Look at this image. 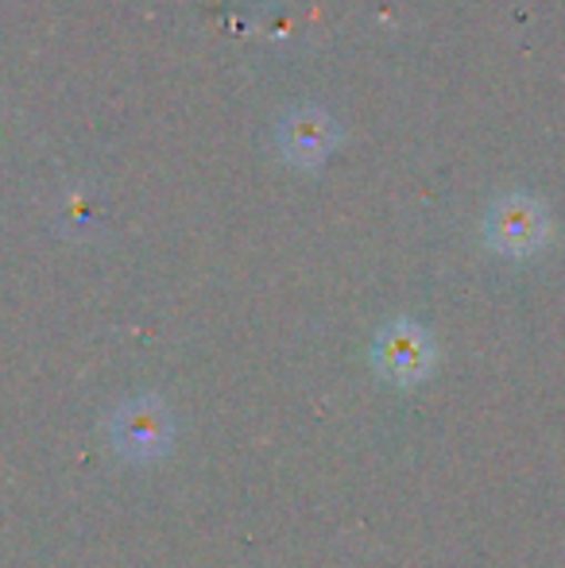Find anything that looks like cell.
Wrapping results in <instances>:
<instances>
[{
    "instance_id": "1",
    "label": "cell",
    "mask_w": 565,
    "mask_h": 568,
    "mask_svg": "<svg viewBox=\"0 0 565 568\" xmlns=\"http://www.w3.org/2000/svg\"><path fill=\"white\" fill-rule=\"evenodd\" d=\"M167 434H171V422H167L163 406L155 403H132L121 410V418L113 422L117 449L129 456H155L167 449Z\"/></svg>"
},
{
    "instance_id": "2",
    "label": "cell",
    "mask_w": 565,
    "mask_h": 568,
    "mask_svg": "<svg viewBox=\"0 0 565 568\" xmlns=\"http://www.w3.org/2000/svg\"><path fill=\"white\" fill-rule=\"evenodd\" d=\"M380 364H384L400 383L418 379V375L426 372V364H430L426 341L418 337L411 325H400V329H392L384 337V344H380Z\"/></svg>"
}]
</instances>
